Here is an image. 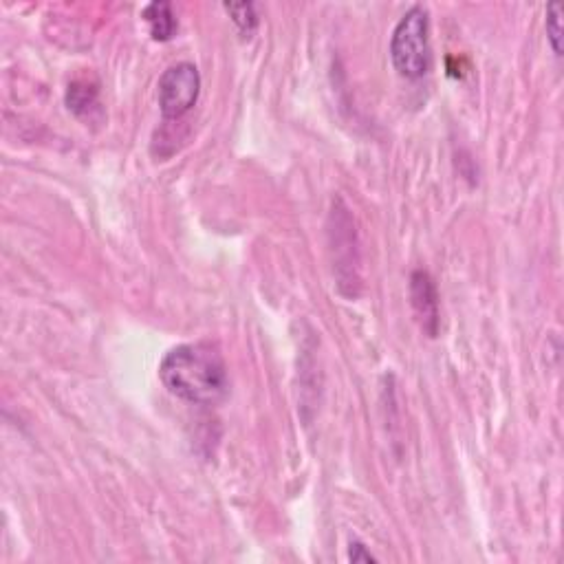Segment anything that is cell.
Returning <instances> with one entry per match:
<instances>
[{
    "mask_svg": "<svg viewBox=\"0 0 564 564\" xmlns=\"http://www.w3.org/2000/svg\"><path fill=\"white\" fill-rule=\"evenodd\" d=\"M201 93L199 69L190 62L172 64L164 71L157 84V100L161 115L166 119H179L192 111Z\"/></svg>",
    "mask_w": 564,
    "mask_h": 564,
    "instance_id": "obj_4",
    "label": "cell"
},
{
    "mask_svg": "<svg viewBox=\"0 0 564 564\" xmlns=\"http://www.w3.org/2000/svg\"><path fill=\"white\" fill-rule=\"evenodd\" d=\"M390 60L395 71L406 80H419L430 71V14L423 5L410 7L399 18L390 38Z\"/></svg>",
    "mask_w": 564,
    "mask_h": 564,
    "instance_id": "obj_2",
    "label": "cell"
},
{
    "mask_svg": "<svg viewBox=\"0 0 564 564\" xmlns=\"http://www.w3.org/2000/svg\"><path fill=\"white\" fill-rule=\"evenodd\" d=\"M349 560H351L353 564H371V562H377V558L362 545V542H351V547H349Z\"/></svg>",
    "mask_w": 564,
    "mask_h": 564,
    "instance_id": "obj_10",
    "label": "cell"
},
{
    "mask_svg": "<svg viewBox=\"0 0 564 564\" xmlns=\"http://www.w3.org/2000/svg\"><path fill=\"white\" fill-rule=\"evenodd\" d=\"M67 104L75 115L91 117L97 108V89L89 82H73L67 91Z\"/></svg>",
    "mask_w": 564,
    "mask_h": 564,
    "instance_id": "obj_7",
    "label": "cell"
},
{
    "mask_svg": "<svg viewBox=\"0 0 564 564\" xmlns=\"http://www.w3.org/2000/svg\"><path fill=\"white\" fill-rule=\"evenodd\" d=\"M562 5L549 3L547 5V38L556 56H562Z\"/></svg>",
    "mask_w": 564,
    "mask_h": 564,
    "instance_id": "obj_9",
    "label": "cell"
},
{
    "mask_svg": "<svg viewBox=\"0 0 564 564\" xmlns=\"http://www.w3.org/2000/svg\"><path fill=\"white\" fill-rule=\"evenodd\" d=\"M159 379L170 395L194 406H214L227 395V366L208 342L181 344L159 364Z\"/></svg>",
    "mask_w": 564,
    "mask_h": 564,
    "instance_id": "obj_1",
    "label": "cell"
},
{
    "mask_svg": "<svg viewBox=\"0 0 564 564\" xmlns=\"http://www.w3.org/2000/svg\"><path fill=\"white\" fill-rule=\"evenodd\" d=\"M410 302L415 309V316L421 324V329L430 338H437L439 333V296L437 287L432 282L428 271L417 269L410 276Z\"/></svg>",
    "mask_w": 564,
    "mask_h": 564,
    "instance_id": "obj_5",
    "label": "cell"
},
{
    "mask_svg": "<svg viewBox=\"0 0 564 564\" xmlns=\"http://www.w3.org/2000/svg\"><path fill=\"white\" fill-rule=\"evenodd\" d=\"M141 16H144L153 40L166 42L177 34L179 23H177L175 12H172L170 3H164V0H161V3H150V5L144 7Z\"/></svg>",
    "mask_w": 564,
    "mask_h": 564,
    "instance_id": "obj_6",
    "label": "cell"
},
{
    "mask_svg": "<svg viewBox=\"0 0 564 564\" xmlns=\"http://www.w3.org/2000/svg\"><path fill=\"white\" fill-rule=\"evenodd\" d=\"M329 238L333 252V269L338 276V287L344 296L355 298L360 294V249H357L355 219L342 199L333 201L329 216Z\"/></svg>",
    "mask_w": 564,
    "mask_h": 564,
    "instance_id": "obj_3",
    "label": "cell"
},
{
    "mask_svg": "<svg viewBox=\"0 0 564 564\" xmlns=\"http://www.w3.org/2000/svg\"><path fill=\"white\" fill-rule=\"evenodd\" d=\"M225 12L232 16L234 25L238 27V31L245 38H249L256 31L258 27V16H256V7L252 3H241V5H232V3H225Z\"/></svg>",
    "mask_w": 564,
    "mask_h": 564,
    "instance_id": "obj_8",
    "label": "cell"
}]
</instances>
